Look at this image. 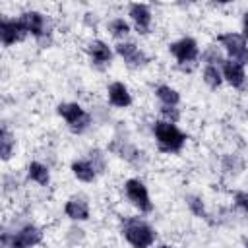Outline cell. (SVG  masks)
I'll list each match as a JSON object with an SVG mask.
<instances>
[{"label": "cell", "mask_w": 248, "mask_h": 248, "mask_svg": "<svg viewBox=\"0 0 248 248\" xmlns=\"http://www.w3.org/2000/svg\"><path fill=\"white\" fill-rule=\"evenodd\" d=\"M155 97L165 107H178L180 105V93H178V89H174V87H170L167 83H161V85L155 87Z\"/></svg>", "instance_id": "19"}, {"label": "cell", "mask_w": 248, "mask_h": 248, "mask_svg": "<svg viewBox=\"0 0 248 248\" xmlns=\"http://www.w3.org/2000/svg\"><path fill=\"white\" fill-rule=\"evenodd\" d=\"M221 74H223V79L232 89H242L246 85V70L238 62H232V60L225 58V62L221 64Z\"/></svg>", "instance_id": "14"}, {"label": "cell", "mask_w": 248, "mask_h": 248, "mask_svg": "<svg viewBox=\"0 0 248 248\" xmlns=\"http://www.w3.org/2000/svg\"><path fill=\"white\" fill-rule=\"evenodd\" d=\"M159 114H161V120L170 122V124H176L180 120V108L178 107H165V105H161L159 107Z\"/></svg>", "instance_id": "27"}, {"label": "cell", "mask_w": 248, "mask_h": 248, "mask_svg": "<svg viewBox=\"0 0 248 248\" xmlns=\"http://www.w3.org/2000/svg\"><path fill=\"white\" fill-rule=\"evenodd\" d=\"M19 19L41 48H48L52 45V21L48 16L39 10H25L19 14Z\"/></svg>", "instance_id": "2"}, {"label": "cell", "mask_w": 248, "mask_h": 248, "mask_svg": "<svg viewBox=\"0 0 248 248\" xmlns=\"http://www.w3.org/2000/svg\"><path fill=\"white\" fill-rule=\"evenodd\" d=\"M43 229L33 225V223H27L19 229H16L14 232H8L4 231L0 234V242L4 248H35L43 242Z\"/></svg>", "instance_id": "5"}, {"label": "cell", "mask_w": 248, "mask_h": 248, "mask_svg": "<svg viewBox=\"0 0 248 248\" xmlns=\"http://www.w3.org/2000/svg\"><path fill=\"white\" fill-rule=\"evenodd\" d=\"M27 29L19 17H2L0 19V41L4 46H14L27 37Z\"/></svg>", "instance_id": "10"}, {"label": "cell", "mask_w": 248, "mask_h": 248, "mask_svg": "<svg viewBox=\"0 0 248 248\" xmlns=\"http://www.w3.org/2000/svg\"><path fill=\"white\" fill-rule=\"evenodd\" d=\"M107 99H108V103H110L114 108H128V107L134 103L128 85L122 83V81H112V83H108V87H107Z\"/></svg>", "instance_id": "15"}, {"label": "cell", "mask_w": 248, "mask_h": 248, "mask_svg": "<svg viewBox=\"0 0 248 248\" xmlns=\"http://www.w3.org/2000/svg\"><path fill=\"white\" fill-rule=\"evenodd\" d=\"M242 35H244V39L248 41V12L242 16Z\"/></svg>", "instance_id": "29"}, {"label": "cell", "mask_w": 248, "mask_h": 248, "mask_svg": "<svg viewBox=\"0 0 248 248\" xmlns=\"http://www.w3.org/2000/svg\"><path fill=\"white\" fill-rule=\"evenodd\" d=\"M169 52L182 66V70H188L190 64H196V60L202 54L200 46H198V41L194 37H180L178 41L170 43L169 45Z\"/></svg>", "instance_id": "8"}, {"label": "cell", "mask_w": 248, "mask_h": 248, "mask_svg": "<svg viewBox=\"0 0 248 248\" xmlns=\"http://www.w3.org/2000/svg\"><path fill=\"white\" fill-rule=\"evenodd\" d=\"M108 151L114 153L116 157H120L122 161L130 163V165H141V161L145 159L143 151L138 149L130 140L126 138H112L110 143H108Z\"/></svg>", "instance_id": "12"}, {"label": "cell", "mask_w": 248, "mask_h": 248, "mask_svg": "<svg viewBox=\"0 0 248 248\" xmlns=\"http://www.w3.org/2000/svg\"><path fill=\"white\" fill-rule=\"evenodd\" d=\"M85 52H87V56H89V60H91V64L95 68H107V66H110L112 56H114L112 48L105 41H101V39H91L85 45Z\"/></svg>", "instance_id": "13"}, {"label": "cell", "mask_w": 248, "mask_h": 248, "mask_svg": "<svg viewBox=\"0 0 248 248\" xmlns=\"http://www.w3.org/2000/svg\"><path fill=\"white\" fill-rule=\"evenodd\" d=\"M122 236L132 248H151L157 240L155 229L140 217H126L122 221Z\"/></svg>", "instance_id": "3"}, {"label": "cell", "mask_w": 248, "mask_h": 248, "mask_svg": "<svg viewBox=\"0 0 248 248\" xmlns=\"http://www.w3.org/2000/svg\"><path fill=\"white\" fill-rule=\"evenodd\" d=\"M114 52L124 60V64L130 68V70H140V68H145L149 58L147 54L134 43V41H120L114 45Z\"/></svg>", "instance_id": "9"}, {"label": "cell", "mask_w": 248, "mask_h": 248, "mask_svg": "<svg viewBox=\"0 0 248 248\" xmlns=\"http://www.w3.org/2000/svg\"><path fill=\"white\" fill-rule=\"evenodd\" d=\"M200 58H202V62H203L205 66H221L227 56H225V52H223L221 46H217V45H207V46L202 50Z\"/></svg>", "instance_id": "24"}, {"label": "cell", "mask_w": 248, "mask_h": 248, "mask_svg": "<svg viewBox=\"0 0 248 248\" xmlns=\"http://www.w3.org/2000/svg\"><path fill=\"white\" fill-rule=\"evenodd\" d=\"M155 248H174V246L172 244H157Z\"/></svg>", "instance_id": "30"}, {"label": "cell", "mask_w": 248, "mask_h": 248, "mask_svg": "<svg viewBox=\"0 0 248 248\" xmlns=\"http://www.w3.org/2000/svg\"><path fill=\"white\" fill-rule=\"evenodd\" d=\"M70 170H72V174H74L79 182H85V184L95 182L97 176H99L97 170H95V167L89 163V159H76V161H72Z\"/></svg>", "instance_id": "17"}, {"label": "cell", "mask_w": 248, "mask_h": 248, "mask_svg": "<svg viewBox=\"0 0 248 248\" xmlns=\"http://www.w3.org/2000/svg\"><path fill=\"white\" fill-rule=\"evenodd\" d=\"M244 248H248V238H246V240H244Z\"/></svg>", "instance_id": "31"}, {"label": "cell", "mask_w": 248, "mask_h": 248, "mask_svg": "<svg viewBox=\"0 0 248 248\" xmlns=\"http://www.w3.org/2000/svg\"><path fill=\"white\" fill-rule=\"evenodd\" d=\"M14 149H16V136L10 132V128L6 124H2V130H0V157L4 163H8L14 155Z\"/></svg>", "instance_id": "20"}, {"label": "cell", "mask_w": 248, "mask_h": 248, "mask_svg": "<svg viewBox=\"0 0 248 248\" xmlns=\"http://www.w3.org/2000/svg\"><path fill=\"white\" fill-rule=\"evenodd\" d=\"M128 17L134 25V29L140 35H147L151 31V23H153V12L149 4L143 2H132L128 4Z\"/></svg>", "instance_id": "11"}, {"label": "cell", "mask_w": 248, "mask_h": 248, "mask_svg": "<svg viewBox=\"0 0 248 248\" xmlns=\"http://www.w3.org/2000/svg\"><path fill=\"white\" fill-rule=\"evenodd\" d=\"M184 200H186V205H188V209H190V213H192L194 217L211 223L209 213H207V209H205V202H203L202 196H198V194H188Z\"/></svg>", "instance_id": "22"}, {"label": "cell", "mask_w": 248, "mask_h": 248, "mask_svg": "<svg viewBox=\"0 0 248 248\" xmlns=\"http://www.w3.org/2000/svg\"><path fill=\"white\" fill-rule=\"evenodd\" d=\"M232 202L238 209H242L244 213H248V190H236L232 196Z\"/></svg>", "instance_id": "28"}, {"label": "cell", "mask_w": 248, "mask_h": 248, "mask_svg": "<svg viewBox=\"0 0 248 248\" xmlns=\"http://www.w3.org/2000/svg\"><path fill=\"white\" fill-rule=\"evenodd\" d=\"M221 170L229 176H236L244 170V159L236 153H227L221 159Z\"/></svg>", "instance_id": "21"}, {"label": "cell", "mask_w": 248, "mask_h": 248, "mask_svg": "<svg viewBox=\"0 0 248 248\" xmlns=\"http://www.w3.org/2000/svg\"><path fill=\"white\" fill-rule=\"evenodd\" d=\"M25 172H27V178L31 182H35L37 186H48L50 184V169H48V165H45L41 161L27 163Z\"/></svg>", "instance_id": "18"}, {"label": "cell", "mask_w": 248, "mask_h": 248, "mask_svg": "<svg viewBox=\"0 0 248 248\" xmlns=\"http://www.w3.org/2000/svg\"><path fill=\"white\" fill-rule=\"evenodd\" d=\"M64 215H66L68 219H72V221H78V223H79V221H87L89 215H91L87 200L81 198V196H72V198H68L66 203H64Z\"/></svg>", "instance_id": "16"}, {"label": "cell", "mask_w": 248, "mask_h": 248, "mask_svg": "<svg viewBox=\"0 0 248 248\" xmlns=\"http://www.w3.org/2000/svg\"><path fill=\"white\" fill-rule=\"evenodd\" d=\"M56 112L58 116L66 122L68 130L76 136L83 134L89 130V126L93 124V116L79 105V103H72V101H66V103H60L56 107Z\"/></svg>", "instance_id": "4"}, {"label": "cell", "mask_w": 248, "mask_h": 248, "mask_svg": "<svg viewBox=\"0 0 248 248\" xmlns=\"http://www.w3.org/2000/svg\"><path fill=\"white\" fill-rule=\"evenodd\" d=\"M151 132H153L157 149L161 153H167V155L180 153L186 145V140H188V136L176 124H170L165 120H155L151 126Z\"/></svg>", "instance_id": "1"}, {"label": "cell", "mask_w": 248, "mask_h": 248, "mask_svg": "<svg viewBox=\"0 0 248 248\" xmlns=\"http://www.w3.org/2000/svg\"><path fill=\"white\" fill-rule=\"evenodd\" d=\"M246 93H248V89H246Z\"/></svg>", "instance_id": "32"}, {"label": "cell", "mask_w": 248, "mask_h": 248, "mask_svg": "<svg viewBox=\"0 0 248 248\" xmlns=\"http://www.w3.org/2000/svg\"><path fill=\"white\" fill-rule=\"evenodd\" d=\"M107 29H108L110 37L118 39V43H120L122 39H126V37L130 35L132 25H130V21H128V19H124V17H112V19L107 23Z\"/></svg>", "instance_id": "23"}, {"label": "cell", "mask_w": 248, "mask_h": 248, "mask_svg": "<svg viewBox=\"0 0 248 248\" xmlns=\"http://www.w3.org/2000/svg\"><path fill=\"white\" fill-rule=\"evenodd\" d=\"M87 159H89V163L95 167L97 174H103V172L107 170V155H105L103 149H99V147H91L89 153H87Z\"/></svg>", "instance_id": "26"}, {"label": "cell", "mask_w": 248, "mask_h": 248, "mask_svg": "<svg viewBox=\"0 0 248 248\" xmlns=\"http://www.w3.org/2000/svg\"><path fill=\"white\" fill-rule=\"evenodd\" d=\"M217 45L223 48L227 60L238 62L242 66L248 64V41L244 39L242 33L236 31H227V33H219L215 37Z\"/></svg>", "instance_id": "6"}, {"label": "cell", "mask_w": 248, "mask_h": 248, "mask_svg": "<svg viewBox=\"0 0 248 248\" xmlns=\"http://www.w3.org/2000/svg\"><path fill=\"white\" fill-rule=\"evenodd\" d=\"M202 79L209 89H219L223 85V74H221V66H203L202 70Z\"/></svg>", "instance_id": "25"}, {"label": "cell", "mask_w": 248, "mask_h": 248, "mask_svg": "<svg viewBox=\"0 0 248 248\" xmlns=\"http://www.w3.org/2000/svg\"><path fill=\"white\" fill-rule=\"evenodd\" d=\"M124 194L126 200L140 211V213H151L153 211V202L149 196V190L143 180L140 178H128L124 182Z\"/></svg>", "instance_id": "7"}]
</instances>
